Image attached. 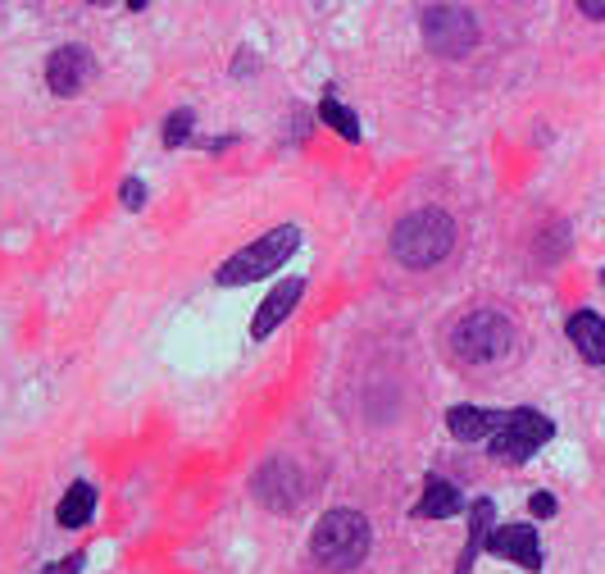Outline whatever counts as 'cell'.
I'll list each match as a JSON object with an SVG mask.
<instances>
[{
    "instance_id": "22",
    "label": "cell",
    "mask_w": 605,
    "mask_h": 574,
    "mask_svg": "<svg viewBox=\"0 0 605 574\" xmlns=\"http://www.w3.org/2000/svg\"><path fill=\"white\" fill-rule=\"evenodd\" d=\"M128 5H133V10H141V5H150V0H128Z\"/></svg>"
},
{
    "instance_id": "17",
    "label": "cell",
    "mask_w": 605,
    "mask_h": 574,
    "mask_svg": "<svg viewBox=\"0 0 605 574\" xmlns=\"http://www.w3.org/2000/svg\"><path fill=\"white\" fill-rule=\"evenodd\" d=\"M187 137H192V110L169 114V124H164V146H178V142H187Z\"/></svg>"
},
{
    "instance_id": "9",
    "label": "cell",
    "mask_w": 605,
    "mask_h": 574,
    "mask_svg": "<svg viewBox=\"0 0 605 574\" xmlns=\"http://www.w3.org/2000/svg\"><path fill=\"white\" fill-rule=\"evenodd\" d=\"M488 552L501 556V561L524 565V570H541V542H537V529H533V525L492 529V533H488Z\"/></svg>"
},
{
    "instance_id": "20",
    "label": "cell",
    "mask_w": 605,
    "mask_h": 574,
    "mask_svg": "<svg viewBox=\"0 0 605 574\" xmlns=\"http://www.w3.org/2000/svg\"><path fill=\"white\" fill-rule=\"evenodd\" d=\"M579 10L587 19H596V23H605V0H579Z\"/></svg>"
},
{
    "instance_id": "3",
    "label": "cell",
    "mask_w": 605,
    "mask_h": 574,
    "mask_svg": "<svg viewBox=\"0 0 605 574\" xmlns=\"http://www.w3.org/2000/svg\"><path fill=\"white\" fill-rule=\"evenodd\" d=\"M300 247V228L296 224H283V228H269L260 241H251L247 251H237L232 260L219 265V288H241V283H255V279H269L292 260V251Z\"/></svg>"
},
{
    "instance_id": "14",
    "label": "cell",
    "mask_w": 605,
    "mask_h": 574,
    "mask_svg": "<svg viewBox=\"0 0 605 574\" xmlns=\"http://www.w3.org/2000/svg\"><path fill=\"white\" fill-rule=\"evenodd\" d=\"M492 520H496V506H492L488 497H478V502L469 506V542H465V552H460V570H456V574H469V570H473V561H478V552H482V542H488V533H492Z\"/></svg>"
},
{
    "instance_id": "2",
    "label": "cell",
    "mask_w": 605,
    "mask_h": 574,
    "mask_svg": "<svg viewBox=\"0 0 605 574\" xmlns=\"http://www.w3.org/2000/svg\"><path fill=\"white\" fill-rule=\"evenodd\" d=\"M450 247H456V224L446 210H414L391 233V256L410 269H433L450 256Z\"/></svg>"
},
{
    "instance_id": "1",
    "label": "cell",
    "mask_w": 605,
    "mask_h": 574,
    "mask_svg": "<svg viewBox=\"0 0 605 574\" xmlns=\"http://www.w3.org/2000/svg\"><path fill=\"white\" fill-rule=\"evenodd\" d=\"M369 542H374L369 520L359 516V510L338 506V510H328V516L315 525V533H310V552H315V561H319L323 570L346 574V570H355L359 561L369 556Z\"/></svg>"
},
{
    "instance_id": "10",
    "label": "cell",
    "mask_w": 605,
    "mask_h": 574,
    "mask_svg": "<svg viewBox=\"0 0 605 574\" xmlns=\"http://www.w3.org/2000/svg\"><path fill=\"white\" fill-rule=\"evenodd\" d=\"M300 292H306V283H300V279H287V283H278L274 292L260 301V311H255V319H251V338H255V342H264V338L274 334V328L296 311Z\"/></svg>"
},
{
    "instance_id": "4",
    "label": "cell",
    "mask_w": 605,
    "mask_h": 574,
    "mask_svg": "<svg viewBox=\"0 0 605 574\" xmlns=\"http://www.w3.org/2000/svg\"><path fill=\"white\" fill-rule=\"evenodd\" d=\"M450 347L465 365H496L514 351V324L501 311H473L450 328Z\"/></svg>"
},
{
    "instance_id": "24",
    "label": "cell",
    "mask_w": 605,
    "mask_h": 574,
    "mask_svg": "<svg viewBox=\"0 0 605 574\" xmlns=\"http://www.w3.org/2000/svg\"><path fill=\"white\" fill-rule=\"evenodd\" d=\"M601 283H605V269H601Z\"/></svg>"
},
{
    "instance_id": "11",
    "label": "cell",
    "mask_w": 605,
    "mask_h": 574,
    "mask_svg": "<svg viewBox=\"0 0 605 574\" xmlns=\"http://www.w3.org/2000/svg\"><path fill=\"white\" fill-rule=\"evenodd\" d=\"M501 419L505 410H482V406H450L446 415V429L456 434L460 442H482V438H492L501 429Z\"/></svg>"
},
{
    "instance_id": "16",
    "label": "cell",
    "mask_w": 605,
    "mask_h": 574,
    "mask_svg": "<svg viewBox=\"0 0 605 574\" xmlns=\"http://www.w3.org/2000/svg\"><path fill=\"white\" fill-rule=\"evenodd\" d=\"M319 119L332 128V133H342L346 142H359V119L338 101V97H323V105H319Z\"/></svg>"
},
{
    "instance_id": "23",
    "label": "cell",
    "mask_w": 605,
    "mask_h": 574,
    "mask_svg": "<svg viewBox=\"0 0 605 574\" xmlns=\"http://www.w3.org/2000/svg\"><path fill=\"white\" fill-rule=\"evenodd\" d=\"M92 5H110V0H92Z\"/></svg>"
},
{
    "instance_id": "12",
    "label": "cell",
    "mask_w": 605,
    "mask_h": 574,
    "mask_svg": "<svg viewBox=\"0 0 605 574\" xmlns=\"http://www.w3.org/2000/svg\"><path fill=\"white\" fill-rule=\"evenodd\" d=\"M460 510H465L460 488L433 474L429 483H423V502L414 506V516H419V520H450V516H460Z\"/></svg>"
},
{
    "instance_id": "13",
    "label": "cell",
    "mask_w": 605,
    "mask_h": 574,
    "mask_svg": "<svg viewBox=\"0 0 605 574\" xmlns=\"http://www.w3.org/2000/svg\"><path fill=\"white\" fill-rule=\"evenodd\" d=\"M569 342L579 347V356L587 365H605V319L592 311L569 315Z\"/></svg>"
},
{
    "instance_id": "21",
    "label": "cell",
    "mask_w": 605,
    "mask_h": 574,
    "mask_svg": "<svg viewBox=\"0 0 605 574\" xmlns=\"http://www.w3.org/2000/svg\"><path fill=\"white\" fill-rule=\"evenodd\" d=\"M78 570H82V552H73L69 561H59V565H55V570H46V574H78Z\"/></svg>"
},
{
    "instance_id": "18",
    "label": "cell",
    "mask_w": 605,
    "mask_h": 574,
    "mask_svg": "<svg viewBox=\"0 0 605 574\" xmlns=\"http://www.w3.org/2000/svg\"><path fill=\"white\" fill-rule=\"evenodd\" d=\"M118 196H124V205H128V210H141V205H146V183H137V178H128V183L118 188Z\"/></svg>"
},
{
    "instance_id": "5",
    "label": "cell",
    "mask_w": 605,
    "mask_h": 574,
    "mask_svg": "<svg viewBox=\"0 0 605 574\" xmlns=\"http://www.w3.org/2000/svg\"><path fill=\"white\" fill-rule=\"evenodd\" d=\"M551 434H556V425L541 410H528V406L505 410L501 429L492 434V457L501 465H524L541 442H551Z\"/></svg>"
},
{
    "instance_id": "7",
    "label": "cell",
    "mask_w": 605,
    "mask_h": 574,
    "mask_svg": "<svg viewBox=\"0 0 605 574\" xmlns=\"http://www.w3.org/2000/svg\"><path fill=\"white\" fill-rule=\"evenodd\" d=\"M251 493L269 510H296L300 497H306V483H300V470L292 461H269V465H260Z\"/></svg>"
},
{
    "instance_id": "19",
    "label": "cell",
    "mask_w": 605,
    "mask_h": 574,
    "mask_svg": "<svg viewBox=\"0 0 605 574\" xmlns=\"http://www.w3.org/2000/svg\"><path fill=\"white\" fill-rule=\"evenodd\" d=\"M528 510H533V516H541V520H547V516H556V497H551V493H533Z\"/></svg>"
},
{
    "instance_id": "15",
    "label": "cell",
    "mask_w": 605,
    "mask_h": 574,
    "mask_svg": "<svg viewBox=\"0 0 605 574\" xmlns=\"http://www.w3.org/2000/svg\"><path fill=\"white\" fill-rule=\"evenodd\" d=\"M92 510H96V488L92 483H73V488L65 493V502H59L55 520L65 529H82L87 520H92Z\"/></svg>"
},
{
    "instance_id": "6",
    "label": "cell",
    "mask_w": 605,
    "mask_h": 574,
    "mask_svg": "<svg viewBox=\"0 0 605 574\" xmlns=\"http://www.w3.org/2000/svg\"><path fill=\"white\" fill-rule=\"evenodd\" d=\"M423 42L442 59H460L478 42V19L465 5H433L423 10Z\"/></svg>"
},
{
    "instance_id": "8",
    "label": "cell",
    "mask_w": 605,
    "mask_h": 574,
    "mask_svg": "<svg viewBox=\"0 0 605 574\" xmlns=\"http://www.w3.org/2000/svg\"><path fill=\"white\" fill-rule=\"evenodd\" d=\"M92 50L87 46H59L50 55V65H46V82H50V92L55 97H78L87 78H92Z\"/></svg>"
}]
</instances>
